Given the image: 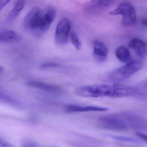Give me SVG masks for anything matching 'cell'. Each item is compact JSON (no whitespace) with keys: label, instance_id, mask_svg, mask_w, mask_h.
Masks as SVG:
<instances>
[{"label":"cell","instance_id":"obj_22","mask_svg":"<svg viewBox=\"0 0 147 147\" xmlns=\"http://www.w3.org/2000/svg\"><path fill=\"white\" fill-rule=\"evenodd\" d=\"M11 0H0V10L1 11Z\"/></svg>","mask_w":147,"mask_h":147},{"label":"cell","instance_id":"obj_14","mask_svg":"<svg viewBox=\"0 0 147 147\" xmlns=\"http://www.w3.org/2000/svg\"><path fill=\"white\" fill-rule=\"evenodd\" d=\"M115 55L120 62L125 64L133 61L129 50L124 46L118 48L116 50Z\"/></svg>","mask_w":147,"mask_h":147},{"label":"cell","instance_id":"obj_23","mask_svg":"<svg viewBox=\"0 0 147 147\" xmlns=\"http://www.w3.org/2000/svg\"><path fill=\"white\" fill-rule=\"evenodd\" d=\"M136 134L137 135L139 136L140 138L147 142V135H146L144 133H142L141 132H137Z\"/></svg>","mask_w":147,"mask_h":147},{"label":"cell","instance_id":"obj_15","mask_svg":"<svg viewBox=\"0 0 147 147\" xmlns=\"http://www.w3.org/2000/svg\"><path fill=\"white\" fill-rule=\"evenodd\" d=\"M25 0H16L14 7L7 18V22L11 23L19 15L24 6Z\"/></svg>","mask_w":147,"mask_h":147},{"label":"cell","instance_id":"obj_3","mask_svg":"<svg viewBox=\"0 0 147 147\" xmlns=\"http://www.w3.org/2000/svg\"><path fill=\"white\" fill-rule=\"evenodd\" d=\"M99 120L100 126L107 129L123 131L129 127L127 119L119 114H107L101 117Z\"/></svg>","mask_w":147,"mask_h":147},{"label":"cell","instance_id":"obj_18","mask_svg":"<svg viewBox=\"0 0 147 147\" xmlns=\"http://www.w3.org/2000/svg\"><path fill=\"white\" fill-rule=\"evenodd\" d=\"M113 138L117 141L129 142L138 143V141L134 138L129 137L120 136H113Z\"/></svg>","mask_w":147,"mask_h":147},{"label":"cell","instance_id":"obj_20","mask_svg":"<svg viewBox=\"0 0 147 147\" xmlns=\"http://www.w3.org/2000/svg\"><path fill=\"white\" fill-rule=\"evenodd\" d=\"M22 144L24 147H36L38 146L37 143L31 140H25Z\"/></svg>","mask_w":147,"mask_h":147},{"label":"cell","instance_id":"obj_11","mask_svg":"<svg viewBox=\"0 0 147 147\" xmlns=\"http://www.w3.org/2000/svg\"><path fill=\"white\" fill-rule=\"evenodd\" d=\"M26 85L30 87L36 88L48 92L57 93L62 91L61 88L58 86L40 82L30 81L27 82Z\"/></svg>","mask_w":147,"mask_h":147},{"label":"cell","instance_id":"obj_2","mask_svg":"<svg viewBox=\"0 0 147 147\" xmlns=\"http://www.w3.org/2000/svg\"><path fill=\"white\" fill-rule=\"evenodd\" d=\"M112 92L113 86L104 84L81 87L76 91L77 95L86 98L111 97Z\"/></svg>","mask_w":147,"mask_h":147},{"label":"cell","instance_id":"obj_16","mask_svg":"<svg viewBox=\"0 0 147 147\" xmlns=\"http://www.w3.org/2000/svg\"><path fill=\"white\" fill-rule=\"evenodd\" d=\"M116 0H92L91 3L94 6L99 7H106L110 6Z\"/></svg>","mask_w":147,"mask_h":147},{"label":"cell","instance_id":"obj_17","mask_svg":"<svg viewBox=\"0 0 147 147\" xmlns=\"http://www.w3.org/2000/svg\"><path fill=\"white\" fill-rule=\"evenodd\" d=\"M70 39L72 44L76 49L77 50H80L81 48V43L79 40L78 36L74 31H72L70 33Z\"/></svg>","mask_w":147,"mask_h":147},{"label":"cell","instance_id":"obj_4","mask_svg":"<svg viewBox=\"0 0 147 147\" xmlns=\"http://www.w3.org/2000/svg\"><path fill=\"white\" fill-rule=\"evenodd\" d=\"M109 13L111 15L122 16V23L124 25L133 26L136 23V10L131 5L127 2L121 3L116 9Z\"/></svg>","mask_w":147,"mask_h":147},{"label":"cell","instance_id":"obj_9","mask_svg":"<svg viewBox=\"0 0 147 147\" xmlns=\"http://www.w3.org/2000/svg\"><path fill=\"white\" fill-rule=\"evenodd\" d=\"M129 46L139 58H144L146 57L147 54V42L145 41L138 38H133L129 42Z\"/></svg>","mask_w":147,"mask_h":147},{"label":"cell","instance_id":"obj_6","mask_svg":"<svg viewBox=\"0 0 147 147\" xmlns=\"http://www.w3.org/2000/svg\"><path fill=\"white\" fill-rule=\"evenodd\" d=\"M70 29V22L67 18H63L60 20L55 33V42L57 45L63 46L67 43Z\"/></svg>","mask_w":147,"mask_h":147},{"label":"cell","instance_id":"obj_1","mask_svg":"<svg viewBox=\"0 0 147 147\" xmlns=\"http://www.w3.org/2000/svg\"><path fill=\"white\" fill-rule=\"evenodd\" d=\"M142 66L141 62L133 61L112 70L107 75V79L110 82L119 83L132 76Z\"/></svg>","mask_w":147,"mask_h":147},{"label":"cell","instance_id":"obj_25","mask_svg":"<svg viewBox=\"0 0 147 147\" xmlns=\"http://www.w3.org/2000/svg\"><path fill=\"white\" fill-rule=\"evenodd\" d=\"M142 24L144 26L147 28V19H144L142 20Z\"/></svg>","mask_w":147,"mask_h":147},{"label":"cell","instance_id":"obj_7","mask_svg":"<svg viewBox=\"0 0 147 147\" xmlns=\"http://www.w3.org/2000/svg\"><path fill=\"white\" fill-rule=\"evenodd\" d=\"M42 13L43 12L38 7L32 8L27 13L23 21L24 28L34 33L37 28Z\"/></svg>","mask_w":147,"mask_h":147},{"label":"cell","instance_id":"obj_5","mask_svg":"<svg viewBox=\"0 0 147 147\" xmlns=\"http://www.w3.org/2000/svg\"><path fill=\"white\" fill-rule=\"evenodd\" d=\"M147 93L142 89L125 85L120 83H116L113 86V92L111 97H144Z\"/></svg>","mask_w":147,"mask_h":147},{"label":"cell","instance_id":"obj_21","mask_svg":"<svg viewBox=\"0 0 147 147\" xmlns=\"http://www.w3.org/2000/svg\"><path fill=\"white\" fill-rule=\"evenodd\" d=\"M0 146L2 147H13L12 145L6 141L2 140L1 138L0 139Z\"/></svg>","mask_w":147,"mask_h":147},{"label":"cell","instance_id":"obj_13","mask_svg":"<svg viewBox=\"0 0 147 147\" xmlns=\"http://www.w3.org/2000/svg\"><path fill=\"white\" fill-rule=\"evenodd\" d=\"M21 37L15 32L11 30H4L0 33V42L4 43L19 42Z\"/></svg>","mask_w":147,"mask_h":147},{"label":"cell","instance_id":"obj_12","mask_svg":"<svg viewBox=\"0 0 147 147\" xmlns=\"http://www.w3.org/2000/svg\"><path fill=\"white\" fill-rule=\"evenodd\" d=\"M108 108L102 107L80 106L76 105H69L67 107L66 111L68 113L84 112L89 111H107Z\"/></svg>","mask_w":147,"mask_h":147},{"label":"cell","instance_id":"obj_19","mask_svg":"<svg viewBox=\"0 0 147 147\" xmlns=\"http://www.w3.org/2000/svg\"><path fill=\"white\" fill-rule=\"evenodd\" d=\"M60 66V65L58 63H43L40 66V68L48 69L51 68L58 67Z\"/></svg>","mask_w":147,"mask_h":147},{"label":"cell","instance_id":"obj_8","mask_svg":"<svg viewBox=\"0 0 147 147\" xmlns=\"http://www.w3.org/2000/svg\"><path fill=\"white\" fill-rule=\"evenodd\" d=\"M55 11L52 8L48 9L45 13H43L37 29L34 34L36 36H39L47 31L55 19Z\"/></svg>","mask_w":147,"mask_h":147},{"label":"cell","instance_id":"obj_24","mask_svg":"<svg viewBox=\"0 0 147 147\" xmlns=\"http://www.w3.org/2000/svg\"><path fill=\"white\" fill-rule=\"evenodd\" d=\"M140 86L142 87L147 89V79L144 80L142 82L140 83Z\"/></svg>","mask_w":147,"mask_h":147},{"label":"cell","instance_id":"obj_10","mask_svg":"<svg viewBox=\"0 0 147 147\" xmlns=\"http://www.w3.org/2000/svg\"><path fill=\"white\" fill-rule=\"evenodd\" d=\"M108 49L104 43L96 40L93 43V55L94 59L98 61L103 62L107 58Z\"/></svg>","mask_w":147,"mask_h":147}]
</instances>
